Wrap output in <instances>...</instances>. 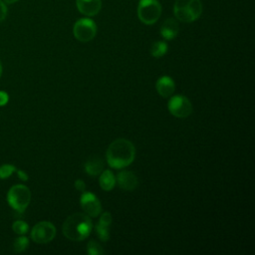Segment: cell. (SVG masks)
Here are the masks:
<instances>
[{"mask_svg":"<svg viewBox=\"0 0 255 255\" xmlns=\"http://www.w3.org/2000/svg\"><path fill=\"white\" fill-rule=\"evenodd\" d=\"M106 157L111 167L121 169L133 161L135 157V147L130 140L118 138L109 145Z\"/></svg>","mask_w":255,"mask_h":255,"instance_id":"cell-1","label":"cell"},{"mask_svg":"<svg viewBox=\"0 0 255 255\" xmlns=\"http://www.w3.org/2000/svg\"><path fill=\"white\" fill-rule=\"evenodd\" d=\"M93 223L90 216L86 213L76 212L67 217L63 223V234L70 240L83 241L91 233Z\"/></svg>","mask_w":255,"mask_h":255,"instance_id":"cell-2","label":"cell"},{"mask_svg":"<svg viewBox=\"0 0 255 255\" xmlns=\"http://www.w3.org/2000/svg\"><path fill=\"white\" fill-rule=\"evenodd\" d=\"M202 8L201 0H175L173 14L176 20L190 23L200 17Z\"/></svg>","mask_w":255,"mask_h":255,"instance_id":"cell-3","label":"cell"},{"mask_svg":"<svg viewBox=\"0 0 255 255\" xmlns=\"http://www.w3.org/2000/svg\"><path fill=\"white\" fill-rule=\"evenodd\" d=\"M31 200V191L24 184H15L7 192L8 204L18 213H23Z\"/></svg>","mask_w":255,"mask_h":255,"instance_id":"cell-4","label":"cell"},{"mask_svg":"<svg viewBox=\"0 0 255 255\" xmlns=\"http://www.w3.org/2000/svg\"><path fill=\"white\" fill-rule=\"evenodd\" d=\"M161 15V5L157 0H140L137 6V17L145 25L154 24Z\"/></svg>","mask_w":255,"mask_h":255,"instance_id":"cell-5","label":"cell"},{"mask_svg":"<svg viewBox=\"0 0 255 255\" xmlns=\"http://www.w3.org/2000/svg\"><path fill=\"white\" fill-rule=\"evenodd\" d=\"M73 33L78 41L89 42L97 35V25L90 18H81L74 24Z\"/></svg>","mask_w":255,"mask_h":255,"instance_id":"cell-6","label":"cell"},{"mask_svg":"<svg viewBox=\"0 0 255 255\" xmlns=\"http://www.w3.org/2000/svg\"><path fill=\"white\" fill-rule=\"evenodd\" d=\"M56 227L50 221H41L35 224L31 230V238L34 242L45 244L51 242L56 236Z\"/></svg>","mask_w":255,"mask_h":255,"instance_id":"cell-7","label":"cell"},{"mask_svg":"<svg viewBox=\"0 0 255 255\" xmlns=\"http://www.w3.org/2000/svg\"><path fill=\"white\" fill-rule=\"evenodd\" d=\"M167 108L169 113L176 118H187L192 113V105L190 101L182 95L171 97L168 101Z\"/></svg>","mask_w":255,"mask_h":255,"instance_id":"cell-8","label":"cell"},{"mask_svg":"<svg viewBox=\"0 0 255 255\" xmlns=\"http://www.w3.org/2000/svg\"><path fill=\"white\" fill-rule=\"evenodd\" d=\"M80 204L86 214L90 217H97L102 212V205L99 198L92 192L83 191Z\"/></svg>","mask_w":255,"mask_h":255,"instance_id":"cell-9","label":"cell"},{"mask_svg":"<svg viewBox=\"0 0 255 255\" xmlns=\"http://www.w3.org/2000/svg\"><path fill=\"white\" fill-rule=\"evenodd\" d=\"M116 183L127 191H131L135 189L138 185V178L132 171L129 170H122L118 173L116 178Z\"/></svg>","mask_w":255,"mask_h":255,"instance_id":"cell-10","label":"cell"},{"mask_svg":"<svg viewBox=\"0 0 255 255\" xmlns=\"http://www.w3.org/2000/svg\"><path fill=\"white\" fill-rule=\"evenodd\" d=\"M76 5L78 10L88 17L97 15L102 9L101 0H76Z\"/></svg>","mask_w":255,"mask_h":255,"instance_id":"cell-11","label":"cell"},{"mask_svg":"<svg viewBox=\"0 0 255 255\" xmlns=\"http://www.w3.org/2000/svg\"><path fill=\"white\" fill-rule=\"evenodd\" d=\"M112 221H113L112 214L109 211H105L104 213H102L100 220L96 225L97 235L104 242H107L110 238L109 227L112 224Z\"/></svg>","mask_w":255,"mask_h":255,"instance_id":"cell-12","label":"cell"},{"mask_svg":"<svg viewBox=\"0 0 255 255\" xmlns=\"http://www.w3.org/2000/svg\"><path fill=\"white\" fill-rule=\"evenodd\" d=\"M155 88L159 96L162 98H169L174 92L175 84L169 76H162L156 81Z\"/></svg>","mask_w":255,"mask_h":255,"instance_id":"cell-13","label":"cell"},{"mask_svg":"<svg viewBox=\"0 0 255 255\" xmlns=\"http://www.w3.org/2000/svg\"><path fill=\"white\" fill-rule=\"evenodd\" d=\"M179 32V25L174 18H168L160 26V34L165 40L174 39Z\"/></svg>","mask_w":255,"mask_h":255,"instance_id":"cell-14","label":"cell"},{"mask_svg":"<svg viewBox=\"0 0 255 255\" xmlns=\"http://www.w3.org/2000/svg\"><path fill=\"white\" fill-rule=\"evenodd\" d=\"M104 169V161L99 155H92L85 162V171L90 176H97Z\"/></svg>","mask_w":255,"mask_h":255,"instance_id":"cell-15","label":"cell"},{"mask_svg":"<svg viewBox=\"0 0 255 255\" xmlns=\"http://www.w3.org/2000/svg\"><path fill=\"white\" fill-rule=\"evenodd\" d=\"M99 183H100V186H101L102 189H104L106 191H110L116 185V177L110 169L103 170L100 173Z\"/></svg>","mask_w":255,"mask_h":255,"instance_id":"cell-16","label":"cell"},{"mask_svg":"<svg viewBox=\"0 0 255 255\" xmlns=\"http://www.w3.org/2000/svg\"><path fill=\"white\" fill-rule=\"evenodd\" d=\"M167 44L163 41H156L150 47V54L154 58H160L167 52Z\"/></svg>","mask_w":255,"mask_h":255,"instance_id":"cell-17","label":"cell"},{"mask_svg":"<svg viewBox=\"0 0 255 255\" xmlns=\"http://www.w3.org/2000/svg\"><path fill=\"white\" fill-rule=\"evenodd\" d=\"M29 246V240L26 236H20L15 239L13 243V249L16 253H21L27 249Z\"/></svg>","mask_w":255,"mask_h":255,"instance_id":"cell-18","label":"cell"},{"mask_svg":"<svg viewBox=\"0 0 255 255\" xmlns=\"http://www.w3.org/2000/svg\"><path fill=\"white\" fill-rule=\"evenodd\" d=\"M87 252L90 255H101L105 253V250L97 241L90 240L87 245Z\"/></svg>","mask_w":255,"mask_h":255,"instance_id":"cell-19","label":"cell"},{"mask_svg":"<svg viewBox=\"0 0 255 255\" xmlns=\"http://www.w3.org/2000/svg\"><path fill=\"white\" fill-rule=\"evenodd\" d=\"M12 229L16 234L19 235H24L28 232L29 230V226L28 224L23 221V220H16L13 224H12Z\"/></svg>","mask_w":255,"mask_h":255,"instance_id":"cell-20","label":"cell"},{"mask_svg":"<svg viewBox=\"0 0 255 255\" xmlns=\"http://www.w3.org/2000/svg\"><path fill=\"white\" fill-rule=\"evenodd\" d=\"M16 171V167L13 164L5 163L0 165V178L1 179H6L10 175H12L13 172Z\"/></svg>","mask_w":255,"mask_h":255,"instance_id":"cell-21","label":"cell"},{"mask_svg":"<svg viewBox=\"0 0 255 255\" xmlns=\"http://www.w3.org/2000/svg\"><path fill=\"white\" fill-rule=\"evenodd\" d=\"M8 13V9L6 6V3L2 0H0V23L5 20Z\"/></svg>","mask_w":255,"mask_h":255,"instance_id":"cell-22","label":"cell"},{"mask_svg":"<svg viewBox=\"0 0 255 255\" xmlns=\"http://www.w3.org/2000/svg\"><path fill=\"white\" fill-rule=\"evenodd\" d=\"M9 101V96L6 92L0 91V107L5 106Z\"/></svg>","mask_w":255,"mask_h":255,"instance_id":"cell-23","label":"cell"},{"mask_svg":"<svg viewBox=\"0 0 255 255\" xmlns=\"http://www.w3.org/2000/svg\"><path fill=\"white\" fill-rule=\"evenodd\" d=\"M75 188H76L78 191L83 192V191H85V189H86V184H85V182H84L82 179H77V180L75 181Z\"/></svg>","mask_w":255,"mask_h":255,"instance_id":"cell-24","label":"cell"},{"mask_svg":"<svg viewBox=\"0 0 255 255\" xmlns=\"http://www.w3.org/2000/svg\"><path fill=\"white\" fill-rule=\"evenodd\" d=\"M16 171H17V174H18V177L21 179V180H23V181H26L27 179H28V174L25 172V171H23V170H17L16 169Z\"/></svg>","mask_w":255,"mask_h":255,"instance_id":"cell-25","label":"cell"},{"mask_svg":"<svg viewBox=\"0 0 255 255\" xmlns=\"http://www.w3.org/2000/svg\"><path fill=\"white\" fill-rule=\"evenodd\" d=\"M2 1H4L6 4H13V3H15V2H17L19 0H2Z\"/></svg>","mask_w":255,"mask_h":255,"instance_id":"cell-26","label":"cell"},{"mask_svg":"<svg viewBox=\"0 0 255 255\" xmlns=\"http://www.w3.org/2000/svg\"><path fill=\"white\" fill-rule=\"evenodd\" d=\"M1 75H2V65L0 63V77H1Z\"/></svg>","mask_w":255,"mask_h":255,"instance_id":"cell-27","label":"cell"}]
</instances>
